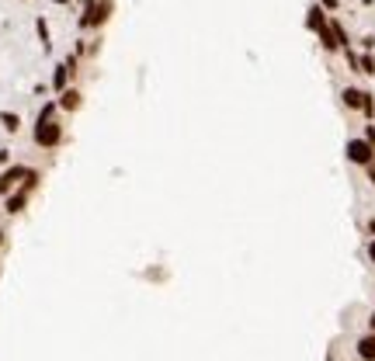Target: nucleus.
Returning a JSON list of instances; mask_svg holds the SVG:
<instances>
[{"label":"nucleus","mask_w":375,"mask_h":361,"mask_svg":"<svg viewBox=\"0 0 375 361\" xmlns=\"http://www.w3.org/2000/svg\"><path fill=\"white\" fill-rule=\"evenodd\" d=\"M348 157H351L355 163H372V146L361 142V139H351L348 142Z\"/></svg>","instance_id":"obj_1"},{"label":"nucleus","mask_w":375,"mask_h":361,"mask_svg":"<svg viewBox=\"0 0 375 361\" xmlns=\"http://www.w3.org/2000/svg\"><path fill=\"white\" fill-rule=\"evenodd\" d=\"M344 101H348V108H361L365 115L372 111V101H368V94H361V91H344Z\"/></svg>","instance_id":"obj_2"},{"label":"nucleus","mask_w":375,"mask_h":361,"mask_svg":"<svg viewBox=\"0 0 375 361\" xmlns=\"http://www.w3.org/2000/svg\"><path fill=\"white\" fill-rule=\"evenodd\" d=\"M361 354L368 361H375V337H368V341H361Z\"/></svg>","instance_id":"obj_3"},{"label":"nucleus","mask_w":375,"mask_h":361,"mask_svg":"<svg viewBox=\"0 0 375 361\" xmlns=\"http://www.w3.org/2000/svg\"><path fill=\"white\" fill-rule=\"evenodd\" d=\"M309 24H313V28H323V14H320V11H309Z\"/></svg>","instance_id":"obj_4"},{"label":"nucleus","mask_w":375,"mask_h":361,"mask_svg":"<svg viewBox=\"0 0 375 361\" xmlns=\"http://www.w3.org/2000/svg\"><path fill=\"white\" fill-rule=\"evenodd\" d=\"M372 257H375V243H372Z\"/></svg>","instance_id":"obj_5"}]
</instances>
